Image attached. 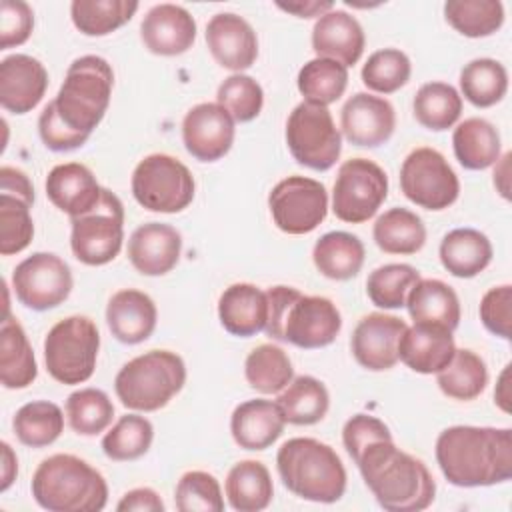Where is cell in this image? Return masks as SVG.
Wrapping results in <instances>:
<instances>
[{"mask_svg": "<svg viewBox=\"0 0 512 512\" xmlns=\"http://www.w3.org/2000/svg\"><path fill=\"white\" fill-rule=\"evenodd\" d=\"M436 462L454 486L502 484L512 476V430L450 426L436 438Z\"/></svg>", "mask_w": 512, "mask_h": 512, "instance_id": "cell-1", "label": "cell"}, {"mask_svg": "<svg viewBox=\"0 0 512 512\" xmlns=\"http://www.w3.org/2000/svg\"><path fill=\"white\" fill-rule=\"evenodd\" d=\"M356 466L376 502L388 512H420L434 502L436 482L430 470L394 440L368 444Z\"/></svg>", "mask_w": 512, "mask_h": 512, "instance_id": "cell-2", "label": "cell"}, {"mask_svg": "<svg viewBox=\"0 0 512 512\" xmlns=\"http://www.w3.org/2000/svg\"><path fill=\"white\" fill-rule=\"evenodd\" d=\"M268 322L264 332L298 348H324L332 344L342 328L336 304L324 296H306L292 286L266 290Z\"/></svg>", "mask_w": 512, "mask_h": 512, "instance_id": "cell-3", "label": "cell"}, {"mask_svg": "<svg viewBox=\"0 0 512 512\" xmlns=\"http://www.w3.org/2000/svg\"><path fill=\"white\" fill-rule=\"evenodd\" d=\"M30 490L36 504L48 512H100L108 502L104 476L74 454L44 458Z\"/></svg>", "mask_w": 512, "mask_h": 512, "instance_id": "cell-4", "label": "cell"}, {"mask_svg": "<svg viewBox=\"0 0 512 512\" xmlns=\"http://www.w3.org/2000/svg\"><path fill=\"white\" fill-rule=\"evenodd\" d=\"M282 484L298 498L332 504L346 492V468L332 446L316 438H290L276 454Z\"/></svg>", "mask_w": 512, "mask_h": 512, "instance_id": "cell-5", "label": "cell"}, {"mask_svg": "<svg viewBox=\"0 0 512 512\" xmlns=\"http://www.w3.org/2000/svg\"><path fill=\"white\" fill-rule=\"evenodd\" d=\"M184 360L170 350H150L128 360L114 378V390L124 408L156 412L184 386Z\"/></svg>", "mask_w": 512, "mask_h": 512, "instance_id": "cell-6", "label": "cell"}, {"mask_svg": "<svg viewBox=\"0 0 512 512\" xmlns=\"http://www.w3.org/2000/svg\"><path fill=\"white\" fill-rule=\"evenodd\" d=\"M112 86L114 72L104 58L94 54L80 56L68 66L52 102L64 124L90 136L108 110Z\"/></svg>", "mask_w": 512, "mask_h": 512, "instance_id": "cell-7", "label": "cell"}, {"mask_svg": "<svg viewBox=\"0 0 512 512\" xmlns=\"http://www.w3.org/2000/svg\"><path fill=\"white\" fill-rule=\"evenodd\" d=\"M100 334L88 316H68L56 322L44 338L48 374L60 384H82L96 368Z\"/></svg>", "mask_w": 512, "mask_h": 512, "instance_id": "cell-8", "label": "cell"}, {"mask_svg": "<svg viewBox=\"0 0 512 512\" xmlns=\"http://www.w3.org/2000/svg\"><path fill=\"white\" fill-rule=\"evenodd\" d=\"M132 196L150 210L176 214L194 200V176L186 164L168 154H150L142 158L132 172Z\"/></svg>", "mask_w": 512, "mask_h": 512, "instance_id": "cell-9", "label": "cell"}, {"mask_svg": "<svg viewBox=\"0 0 512 512\" xmlns=\"http://www.w3.org/2000/svg\"><path fill=\"white\" fill-rule=\"evenodd\" d=\"M286 144L292 158L310 170H330L342 152V136L328 106L300 102L286 120Z\"/></svg>", "mask_w": 512, "mask_h": 512, "instance_id": "cell-10", "label": "cell"}, {"mask_svg": "<svg viewBox=\"0 0 512 512\" xmlns=\"http://www.w3.org/2000/svg\"><path fill=\"white\" fill-rule=\"evenodd\" d=\"M70 248L76 260L86 266L112 262L124 240V206L120 198L102 188L100 202L86 214L70 218Z\"/></svg>", "mask_w": 512, "mask_h": 512, "instance_id": "cell-11", "label": "cell"}, {"mask_svg": "<svg viewBox=\"0 0 512 512\" xmlns=\"http://www.w3.org/2000/svg\"><path fill=\"white\" fill-rule=\"evenodd\" d=\"M386 196V172L368 158H350L338 168L332 190V212L342 222L362 224L378 212Z\"/></svg>", "mask_w": 512, "mask_h": 512, "instance_id": "cell-12", "label": "cell"}, {"mask_svg": "<svg viewBox=\"0 0 512 512\" xmlns=\"http://www.w3.org/2000/svg\"><path fill=\"white\" fill-rule=\"evenodd\" d=\"M400 188L420 208L444 210L458 200L460 182L448 160L434 148L412 150L400 166Z\"/></svg>", "mask_w": 512, "mask_h": 512, "instance_id": "cell-13", "label": "cell"}, {"mask_svg": "<svg viewBox=\"0 0 512 512\" xmlns=\"http://www.w3.org/2000/svg\"><path fill=\"white\" fill-rule=\"evenodd\" d=\"M268 208L278 230L292 236L308 234L328 214V192L314 178L288 176L268 194Z\"/></svg>", "mask_w": 512, "mask_h": 512, "instance_id": "cell-14", "label": "cell"}, {"mask_svg": "<svg viewBox=\"0 0 512 512\" xmlns=\"http://www.w3.org/2000/svg\"><path fill=\"white\" fill-rule=\"evenodd\" d=\"M12 290L20 304L44 312L60 306L72 292L68 264L52 252H34L12 272Z\"/></svg>", "mask_w": 512, "mask_h": 512, "instance_id": "cell-15", "label": "cell"}, {"mask_svg": "<svg viewBox=\"0 0 512 512\" xmlns=\"http://www.w3.org/2000/svg\"><path fill=\"white\" fill-rule=\"evenodd\" d=\"M234 134V118L216 102L192 106L182 120L184 146L200 162H216L226 156Z\"/></svg>", "mask_w": 512, "mask_h": 512, "instance_id": "cell-16", "label": "cell"}, {"mask_svg": "<svg viewBox=\"0 0 512 512\" xmlns=\"http://www.w3.org/2000/svg\"><path fill=\"white\" fill-rule=\"evenodd\" d=\"M340 126L350 144L378 148L392 138L396 128V112L386 98L356 92L342 106Z\"/></svg>", "mask_w": 512, "mask_h": 512, "instance_id": "cell-17", "label": "cell"}, {"mask_svg": "<svg viewBox=\"0 0 512 512\" xmlns=\"http://www.w3.org/2000/svg\"><path fill=\"white\" fill-rule=\"evenodd\" d=\"M406 328V322L398 316L382 312L362 316L350 340L356 362L372 372L390 370L398 362V342Z\"/></svg>", "mask_w": 512, "mask_h": 512, "instance_id": "cell-18", "label": "cell"}, {"mask_svg": "<svg viewBox=\"0 0 512 512\" xmlns=\"http://www.w3.org/2000/svg\"><path fill=\"white\" fill-rule=\"evenodd\" d=\"M206 44L212 58L236 74L250 68L258 58L254 28L238 14L220 12L206 24Z\"/></svg>", "mask_w": 512, "mask_h": 512, "instance_id": "cell-19", "label": "cell"}, {"mask_svg": "<svg viewBox=\"0 0 512 512\" xmlns=\"http://www.w3.org/2000/svg\"><path fill=\"white\" fill-rule=\"evenodd\" d=\"M48 88L44 64L28 54H12L0 62V104L12 114L34 110Z\"/></svg>", "mask_w": 512, "mask_h": 512, "instance_id": "cell-20", "label": "cell"}, {"mask_svg": "<svg viewBox=\"0 0 512 512\" xmlns=\"http://www.w3.org/2000/svg\"><path fill=\"white\" fill-rule=\"evenodd\" d=\"M140 38L156 56H178L194 44L196 20L178 4H156L142 18Z\"/></svg>", "mask_w": 512, "mask_h": 512, "instance_id": "cell-21", "label": "cell"}, {"mask_svg": "<svg viewBox=\"0 0 512 512\" xmlns=\"http://www.w3.org/2000/svg\"><path fill=\"white\" fill-rule=\"evenodd\" d=\"M182 252L180 232L162 222L138 226L128 240V260L144 276H162L170 272Z\"/></svg>", "mask_w": 512, "mask_h": 512, "instance_id": "cell-22", "label": "cell"}, {"mask_svg": "<svg viewBox=\"0 0 512 512\" xmlns=\"http://www.w3.org/2000/svg\"><path fill=\"white\" fill-rule=\"evenodd\" d=\"M44 188L48 200L70 218L90 212L102 196V186L98 184L96 176L80 162L54 166L46 176Z\"/></svg>", "mask_w": 512, "mask_h": 512, "instance_id": "cell-23", "label": "cell"}, {"mask_svg": "<svg viewBox=\"0 0 512 512\" xmlns=\"http://www.w3.org/2000/svg\"><path fill=\"white\" fill-rule=\"evenodd\" d=\"M452 330L438 324H416L406 328L398 342V360L418 374H438L454 356Z\"/></svg>", "mask_w": 512, "mask_h": 512, "instance_id": "cell-24", "label": "cell"}, {"mask_svg": "<svg viewBox=\"0 0 512 512\" xmlns=\"http://www.w3.org/2000/svg\"><path fill=\"white\" fill-rule=\"evenodd\" d=\"M364 30L360 22L344 12L330 10L320 16L312 28V48L316 58H330L342 66H354L364 52Z\"/></svg>", "mask_w": 512, "mask_h": 512, "instance_id": "cell-25", "label": "cell"}, {"mask_svg": "<svg viewBox=\"0 0 512 512\" xmlns=\"http://www.w3.org/2000/svg\"><path fill=\"white\" fill-rule=\"evenodd\" d=\"M158 310L154 300L136 288H124L112 294L106 306V324L112 336L122 344H140L156 328Z\"/></svg>", "mask_w": 512, "mask_h": 512, "instance_id": "cell-26", "label": "cell"}, {"mask_svg": "<svg viewBox=\"0 0 512 512\" xmlns=\"http://www.w3.org/2000/svg\"><path fill=\"white\" fill-rule=\"evenodd\" d=\"M284 426L280 406L264 398L238 404L230 416L232 438L244 450H266L282 436Z\"/></svg>", "mask_w": 512, "mask_h": 512, "instance_id": "cell-27", "label": "cell"}, {"mask_svg": "<svg viewBox=\"0 0 512 512\" xmlns=\"http://www.w3.org/2000/svg\"><path fill=\"white\" fill-rule=\"evenodd\" d=\"M218 318L232 336L248 338L262 332L268 322L266 292L248 282L228 286L218 300Z\"/></svg>", "mask_w": 512, "mask_h": 512, "instance_id": "cell-28", "label": "cell"}, {"mask_svg": "<svg viewBox=\"0 0 512 512\" xmlns=\"http://www.w3.org/2000/svg\"><path fill=\"white\" fill-rule=\"evenodd\" d=\"M406 308L416 324H438L452 332L460 324V300L454 288L436 278H420L406 298Z\"/></svg>", "mask_w": 512, "mask_h": 512, "instance_id": "cell-29", "label": "cell"}, {"mask_svg": "<svg viewBox=\"0 0 512 512\" xmlns=\"http://www.w3.org/2000/svg\"><path fill=\"white\" fill-rule=\"evenodd\" d=\"M38 376L34 350L20 322L10 314L0 326V380L8 390L30 386Z\"/></svg>", "mask_w": 512, "mask_h": 512, "instance_id": "cell-30", "label": "cell"}, {"mask_svg": "<svg viewBox=\"0 0 512 512\" xmlns=\"http://www.w3.org/2000/svg\"><path fill=\"white\" fill-rule=\"evenodd\" d=\"M440 262L456 278H474L492 262V244L474 228H454L440 242Z\"/></svg>", "mask_w": 512, "mask_h": 512, "instance_id": "cell-31", "label": "cell"}, {"mask_svg": "<svg viewBox=\"0 0 512 512\" xmlns=\"http://www.w3.org/2000/svg\"><path fill=\"white\" fill-rule=\"evenodd\" d=\"M226 498L238 512H260L270 506L274 484L268 468L258 460L234 464L226 476Z\"/></svg>", "mask_w": 512, "mask_h": 512, "instance_id": "cell-32", "label": "cell"}, {"mask_svg": "<svg viewBox=\"0 0 512 512\" xmlns=\"http://www.w3.org/2000/svg\"><path fill=\"white\" fill-rule=\"evenodd\" d=\"M312 260L322 276L330 280H350L364 264V244L350 232H326L316 240Z\"/></svg>", "mask_w": 512, "mask_h": 512, "instance_id": "cell-33", "label": "cell"}, {"mask_svg": "<svg viewBox=\"0 0 512 512\" xmlns=\"http://www.w3.org/2000/svg\"><path fill=\"white\" fill-rule=\"evenodd\" d=\"M452 148L466 170H486L500 158V134L484 118H466L454 128Z\"/></svg>", "mask_w": 512, "mask_h": 512, "instance_id": "cell-34", "label": "cell"}, {"mask_svg": "<svg viewBox=\"0 0 512 512\" xmlns=\"http://www.w3.org/2000/svg\"><path fill=\"white\" fill-rule=\"evenodd\" d=\"M372 236L386 254H416L426 242V226L416 212L396 206L376 218Z\"/></svg>", "mask_w": 512, "mask_h": 512, "instance_id": "cell-35", "label": "cell"}, {"mask_svg": "<svg viewBox=\"0 0 512 512\" xmlns=\"http://www.w3.org/2000/svg\"><path fill=\"white\" fill-rule=\"evenodd\" d=\"M276 404L280 406L284 420L294 426L318 424L328 408L330 396L326 386L314 376H298L278 394Z\"/></svg>", "mask_w": 512, "mask_h": 512, "instance_id": "cell-36", "label": "cell"}, {"mask_svg": "<svg viewBox=\"0 0 512 512\" xmlns=\"http://www.w3.org/2000/svg\"><path fill=\"white\" fill-rule=\"evenodd\" d=\"M12 428L20 444L30 448H44L60 438L64 430V414L54 402L34 400L16 410Z\"/></svg>", "mask_w": 512, "mask_h": 512, "instance_id": "cell-37", "label": "cell"}, {"mask_svg": "<svg viewBox=\"0 0 512 512\" xmlns=\"http://www.w3.org/2000/svg\"><path fill=\"white\" fill-rule=\"evenodd\" d=\"M438 388L454 400H474L488 384L486 362L472 350H456L452 360L438 372Z\"/></svg>", "mask_w": 512, "mask_h": 512, "instance_id": "cell-38", "label": "cell"}, {"mask_svg": "<svg viewBox=\"0 0 512 512\" xmlns=\"http://www.w3.org/2000/svg\"><path fill=\"white\" fill-rule=\"evenodd\" d=\"M412 110L418 124L442 132L458 122L462 114V96L446 82H426L418 88Z\"/></svg>", "mask_w": 512, "mask_h": 512, "instance_id": "cell-39", "label": "cell"}, {"mask_svg": "<svg viewBox=\"0 0 512 512\" xmlns=\"http://www.w3.org/2000/svg\"><path fill=\"white\" fill-rule=\"evenodd\" d=\"M462 96L476 108L498 104L508 90V72L494 58L470 60L460 72Z\"/></svg>", "mask_w": 512, "mask_h": 512, "instance_id": "cell-40", "label": "cell"}, {"mask_svg": "<svg viewBox=\"0 0 512 512\" xmlns=\"http://www.w3.org/2000/svg\"><path fill=\"white\" fill-rule=\"evenodd\" d=\"M244 376L256 392L278 394L292 382L294 368L280 346L260 344L246 356Z\"/></svg>", "mask_w": 512, "mask_h": 512, "instance_id": "cell-41", "label": "cell"}, {"mask_svg": "<svg viewBox=\"0 0 512 512\" xmlns=\"http://www.w3.org/2000/svg\"><path fill=\"white\" fill-rule=\"evenodd\" d=\"M136 10L134 0H74L70 4L72 24L86 36H106L118 30Z\"/></svg>", "mask_w": 512, "mask_h": 512, "instance_id": "cell-42", "label": "cell"}, {"mask_svg": "<svg viewBox=\"0 0 512 512\" xmlns=\"http://www.w3.org/2000/svg\"><path fill=\"white\" fill-rule=\"evenodd\" d=\"M296 82L304 102L328 106L344 94L348 68L330 58H314L300 68Z\"/></svg>", "mask_w": 512, "mask_h": 512, "instance_id": "cell-43", "label": "cell"}, {"mask_svg": "<svg viewBox=\"0 0 512 512\" xmlns=\"http://www.w3.org/2000/svg\"><path fill=\"white\" fill-rule=\"evenodd\" d=\"M446 22L468 38H484L504 24V6L498 0H448Z\"/></svg>", "mask_w": 512, "mask_h": 512, "instance_id": "cell-44", "label": "cell"}, {"mask_svg": "<svg viewBox=\"0 0 512 512\" xmlns=\"http://www.w3.org/2000/svg\"><path fill=\"white\" fill-rule=\"evenodd\" d=\"M154 440L152 422L140 414L122 416L102 438V450L110 460H138L150 450Z\"/></svg>", "mask_w": 512, "mask_h": 512, "instance_id": "cell-45", "label": "cell"}, {"mask_svg": "<svg viewBox=\"0 0 512 512\" xmlns=\"http://www.w3.org/2000/svg\"><path fill=\"white\" fill-rule=\"evenodd\" d=\"M66 416L76 434L96 436L112 424L114 404L108 394L98 388H80L68 396Z\"/></svg>", "mask_w": 512, "mask_h": 512, "instance_id": "cell-46", "label": "cell"}, {"mask_svg": "<svg viewBox=\"0 0 512 512\" xmlns=\"http://www.w3.org/2000/svg\"><path fill=\"white\" fill-rule=\"evenodd\" d=\"M418 280L420 272L410 264H384L370 272L366 294L374 306L396 310L406 306V298Z\"/></svg>", "mask_w": 512, "mask_h": 512, "instance_id": "cell-47", "label": "cell"}, {"mask_svg": "<svg viewBox=\"0 0 512 512\" xmlns=\"http://www.w3.org/2000/svg\"><path fill=\"white\" fill-rule=\"evenodd\" d=\"M410 58L398 48H382L368 56L362 66V82L378 94H392L410 80Z\"/></svg>", "mask_w": 512, "mask_h": 512, "instance_id": "cell-48", "label": "cell"}, {"mask_svg": "<svg viewBox=\"0 0 512 512\" xmlns=\"http://www.w3.org/2000/svg\"><path fill=\"white\" fill-rule=\"evenodd\" d=\"M32 202L0 192V254L10 256L22 252L34 236V222L30 216Z\"/></svg>", "mask_w": 512, "mask_h": 512, "instance_id": "cell-49", "label": "cell"}, {"mask_svg": "<svg viewBox=\"0 0 512 512\" xmlns=\"http://www.w3.org/2000/svg\"><path fill=\"white\" fill-rule=\"evenodd\" d=\"M216 104H220L234 122H250L264 106V92L252 76L232 74L218 86Z\"/></svg>", "mask_w": 512, "mask_h": 512, "instance_id": "cell-50", "label": "cell"}, {"mask_svg": "<svg viewBox=\"0 0 512 512\" xmlns=\"http://www.w3.org/2000/svg\"><path fill=\"white\" fill-rule=\"evenodd\" d=\"M174 504L180 512H222L224 498L218 480L202 470L186 472L174 492Z\"/></svg>", "mask_w": 512, "mask_h": 512, "instance_id": "cell-51", "label": "cell"}, {"mask_svg": "<svg viewBox=\"0 0 512 512\" xmlns=\"http://www.w3.org/2000/svg\"><path fill=\"white\" fill-rule=\"evenodd\" d=\"M480 320L488 332L504 340L512 338V286L490 288L480 300Z\"/></svg>", "mask_w": 512, "mask_h": 512, "instance_id": "cell-52", "label": "cell"}, {"mask_svg": "<svg viewBox=\"0 0 512 512\" xmlns=\"http://www.w3.org/2000/svg\"><path fill=\"white\" fill-rule=\"evenodd\" d=\"M34 28V12L22 0L0 2V50L24 44Z\"/></svg>", "mask_w": 512, "mask_h": 512, "instance_id": "cell-53", "label": "cell"}, {"mask_svg": "<svg viewBox=\"0 0 512 512\" xmlns=\"http://www.w3.org/2000/svg\"><path fill=\"white\" fill-rule=\"evenodd\" d=\"M378 440H392L390 428L376 416L354 414L342 428V442L350 458L356 462L362 450Z\"/></svg>", "mask_w": 512, "mask_h": 512, "instance_id": "cell-54", "label": "cell"}, {"mask_svg": "<svg viewBox=\"0 0 512 512\" xmlns=\"http://www.w3.org/2000/svg\"><path fill=\"white\" fill-rule=\"evenodd\" d=\"M38 132L40 138L44 142V146L48 150L54 152H70L80 148L82 144H86V140L90 138L88 134L76 132L72 130L68 124H64V120L58 116L54 102H48L44 106V110L40 112L38 118Z\"/></svg>", "mask_w": 512, "mask_h": 512, "instance_id": "cell-55", "label": "cell"}, {"mask_svg": "<svg viewBox=\"0 0 512 512\" xmlns=\"http://www.w3.org/2000/svg\"><path fill=\"white\" fill-rule=\"evenodd\" d=\"M118 512H162L164 502L152 488H134L116 504Z\"/></svg>", "mask_w": 512, "mask_h": 512, "instance_id": "cell-56", "label": "cell"}, {"mask_svg": "<svg viewBox=\"0 0 512 512\" xmlns=\"http://www.w3.org/2000/svg\"><path fill=\"white\" fill-rule=\"evenodd\" d=\"M0 192L20 196V198L34 204V188H32L30 178L14 166H2L0 168Z\"/></svg>", "mask_w": 512, "mask_h": 512, "instance_id": "cell-57", "label": "cell"}, {"mask_svg": "<svg viewBox=\"0 0 512 512\" xmlns=\"http://www.w3.org/2000/svg\"><path fill=\"white\" fill-rule=\"evenodd\" d=\"M276 6L284 12H290L298 18H320L326 12L334 8V2L330 0H294V2H276Z\"/></svg>", "mask_w": 512, "mask_h": 512, "instance_id": "cell-58", "label": "cell"}, {"mask_svg": "<svg viewBox=\"0 0 512 512\" xmlns=\"http://www.w3.org/2000/svg\"><path fill=\"white\" fill-rule=\"evenodd\" d=\"M0 448H2V484H0V492H6L10 488V484L16 480L18 460H16V454L12 452L8 442H2Z\"/></svg>", "mask_w": 512, "mask_h": 512, "instance_id": "cell-59", "label": "cell"}, {"mask_svg": "<svg viewBox=\"0 0 512 512\" xmlns=\"http://www.w3.org/2000/svg\"><path fill=\"white\" fill-rule=\"evenodd\" d=\"M510 158L512 154L506 152L502 158L496 160V168H494V186L504 200L510 198Z\"/></svg>", "mask_w": 512, "mask_h": 512, "instance_id": "cell-60", "label": "cell"}, {"mask_svg": "<svg viewBox=\"0 0 512 512\" xmlns=\"http://www.w3.org/2000/svg\"><path fill=\"white\" fill-rule=\"evenodd\" d=\"M510 364L504 366V370L498 376V384L494 388V402L502 412H510V402H512V392H510Z\"/></svg>", "mask_w": 512, "mask_h": 512, "instance_id": "cell-61", "label": "cell"}]
</instances>
